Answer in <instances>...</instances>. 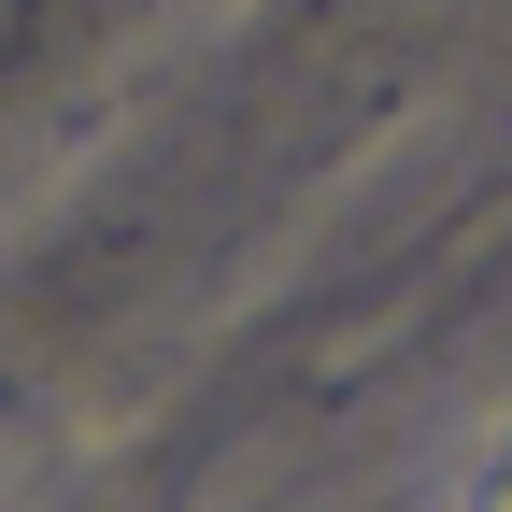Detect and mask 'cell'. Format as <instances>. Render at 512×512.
I'll list each match as a JSON object with an SVG mask.
<instances>
[{"instance_id": "1", "label": "cell", "mask_w": 512, "mask_h": 512, "mask_svg": "<svg viewBox=\"0 0 512 512\" xmlns=\"http://www.w3.org/2000/svg\"><path fill=\"white\" fill-rule=\"evenodd\" d=\"M441 512H512V413H484V441H470V470H456Z\"/></svg>"}]
</instances>
